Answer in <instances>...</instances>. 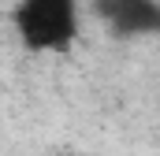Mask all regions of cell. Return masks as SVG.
Here are the masks:
<instances>
[{"mask_svg":"<svg viewBox=\"0 0 160 156\" xmlns=\"http://www.w3.org/2000/svg\"><path fill=\"white\" fill-rule=\"evenodd\" d=\"M97 15L123 37L160 34V0H97Z\"/></svg>","mask_w":160,"mask_h":156,"instance_id":"2","label":"cell"},{"mask_svg":"<svg viewBox=\"0 0 160 156\" xmlns=\"http://www.w3.org/2000/svg\"><path fill=\"white\" fill-rule=\"evenodd\" d=\"M11 26L30 52H67L82 26L78 0H19Z\"/></svg>","mask_w":160,"mask_h":156,"instance_id":"1","label":"cell"}]
</instances>
